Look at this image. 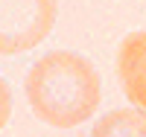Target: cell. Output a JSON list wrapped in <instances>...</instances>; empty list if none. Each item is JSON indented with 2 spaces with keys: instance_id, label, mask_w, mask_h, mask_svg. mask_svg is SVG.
Segmentation results:
<instances>
[{
  "instance_id": "1",
  "label": "cell",
  "mask_w": 146,
  "mask_h": 137,
  "mask_svg": "<svg viewBox=\"0 0 146 137\" xmlns=\"http://www.w3.org/2000/svg\"><path fill=\"white\" fill-rule=\"evenodd\" d=\"M23 93L41 122L56 128H73L96 114L102 85L88 58L70 50H58L32 64L23 82Z\"/></svg>"
},
{
  "instance_id": "5",
  "label": "cell",
  "mask_w": 146,
  "mask_h": 137,
  "mask_svg": "<svg viewBox=\"0 0 146 137\" xmlns=\"http://www.w3.org/2000/svg\"><path fill=\"white\" fill-rule=\"evenodd\" d=\"M9 114H12V93H9V85L0 79V128L9 122Z\"/></svg>"
},
{
  "instance_id": "4",
  "label": "cell",
  "mask_w": 146,
  "mask_h": 137,
  "mask_svg": "<svg viewBox=\"0 0 146 137\" xmlns=\"http://www.w3.org/2000/svg\"><path fill=\"white\" fill-rule=\"evenodd\" d=\"M91 137H146V114L129 108L111 111L94 126Z\"/></svg>"
},
{
  "instance_id": "2",
  "label": "cell",
  "mask_w": 146,
  "mask_h": 137,
  "mask_svg": "<svg viewBox=\"0 0 146 137\" xmlns=\"http://www.w3.org/2000/svg\"><path fill=\"white\" fill-rule=\"evenodd\" d=\"M56 0H0V56L27 53L50 35Z\"/></svg>"
},
{
  "instance_id": "3",
  "label": "cell",
  "mask_w": 146,
  "mask_h": 137,
  "mask_svg": "<svg viewBox=\"0 0 146 137\" xmlns=\"http://www.w3.org/2000/svg\"><path fill=\"white\" fill-rule=\"evenodd\" d=\"M117 79L129 102L146 114V32H131L120 41Z\"/></svg>"
}]
</instances>
